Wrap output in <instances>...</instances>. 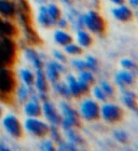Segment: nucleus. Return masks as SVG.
Here are the masks:
<instances>
[{
	"label": "nucleus",
	"instance_id": "nucleus-45",
	"mask_svg": "<svg viewBox=\"0 0 138 151\" xmlns=\"http://www.w3.org/2000/svg\"><path fill=\"white\" fill-rule=\"evenodd\" d=\"M36 1H38V2H40V3H43V2H45L47 0H36Z\"/></svg>",
	"mask_w": 138,
	"mask_h": 151
},
{
	"label": "nucleus",
	"instance_id": "nucleus-29",
	"mask_svg": "<svg viewBox=\"0 0 138 151\" xmlns=\"http://www.w3.org/2000/svg\"><path fill=\"white\" fill-rule=\"evenodd\" d=\"M50 133V136L51 138H52V140H54V142H60V129H58V127H57V125H55V124H52L51 126H49V132Z\"/></svg>",
	"mask_w": 138,
	"mask_h": 151
},
{
	"label": "nucleus",
	"instance_id": "nucleus-44",
	"mask_svg": "<svg viewBox=\"0 0 138 151\" xmlns=\"http://www.w3.org/2000/svg\"><path fill=\"white\" fill-rule=\"evenodd\" d=\"M112 3H116V4H123L124 3V0H110Z\"/></svg>",
	"mask_w": 138,
	"mask_h": 151
},
{
	"label": "nucleus",
	"instance_id": "nucleus-8",
	"mask_svg": "<svg viewBox=\"0 0 138 151\" xmlns=\"http://www.w3.org/2000/svg\"><path fill=\"white\" fill-rule=\"evenodd\" d=\"M42 110H43V113H44V116H45V118L50 121L51 124L60 125V122H62V118H60V113L56 111L55 107H54L51 103H49L47 101H44Z\"/></svg>",
	"mask_w": 138,
	"mask_h": 151
},
{
	"label": "nucleus",
	"instance_id": "nucleus-3",
	"mask_svg": "<svg viewBox=\"0 0 138 151\" xmlns=\"http://www.w3.org/2000/svg\"><path fill=\"white\" fill-rule=\"evenodd\" d=\"M122 109L114 104H106L99 108V116L109 123L116 122L122 118Z\"/></svg>",
	"mask_w": 138,
	"mask_h": 151
},
{
	"label": "nucleus",
	"instance_id": "nucleus-32",
	"mask_svg": "<svg viewBox=\"0 0 138 151\" xmlns=\"http://www.w3.org/2000/svg\"><path fill=\"white\" fill-rule=\"evenodd\" d=\"M113 136H114V138H116L118 142H122V144H125V142H127V140H129V135H127V133L122 131V129L114 131Z\"/></svg>",
	"mask_w": 138,
	"mask_h": 151
},
{
	"label": "nucleus",
	"instance_id": "nucleus-36",
	"mask_svg": "<svg viewBox=\"0 0 138 151\" xmlns=\"http://www.w3.org/2000/svg\"><path fill=\"white\" fill-rule=\"evenodd\" d=\"M72 66L75 67V69L78 70H85L88 69V64L85 60H72Z\"/></svg>",
	"mask_w": 138,
	"mask_h": 151
},
{
	"label": "nucleus",
	"instance_id": "nucleus-23",
	"mask_svg": "<svg viewBox=\"0 0 138 151\" xmlns=\"http://www.w3.org/2000/svg\"><path fill=\"white\" fill-rule=\"evenodd\" d=\"M54 88H55V91H56L60 96H63L64 98H70L71 97V94H70V91H69L67 83L55 82V83H54Z\"/></svg>",
	"mask_w": 138,
	"mask_h": 151
},
{
	"label": "nucleus",
	"instance_id": "nucleus-28",
	"mask_svg": "<svg viewBox=\"0 0 138 151\" xmlns=\"http://www.w3.org/2000/svg\"><path fill=\"white\" fill-rule=\"evenodd\" d=\"M81 80H83V81H85L88 84H93L95 82V77L94 75L91 73V71H88V69L85 70H82L81 73H80V78Z\"/></svg>",
	"mask_w": 138,
	"mask_h": 151
},
{
	"label": "nucleus",
	"instance_id": "nucleus-1",
	"mask_svg": "<svg viewBox=\"0 0 138 151\" xmlns=\"http://www.w3.org/2000/svg\"><path fill=\"white\" fill-rule=\"evenodd\" d=\"M81 19L84 27H86L88 30H91L94 34H101L105 29L104 19L95 11H90L86 14L81 15Z\"/></svg>",
	"mask_w": 138,
	"mask_h": 151
},
{
	"label": "nucleus",
	"instance_id": "nucleus-35",
	"mask_svg": "<svg viewBox=\"0 0 138 151\" xmlns=\"http://www.w3.org/2000/svg\"><path fill=\"white\" fill-rule=\"evenodd\" d=\"M12 64H13L12 60H10L9 57L4 54V52L0 49V69H1V68H4L6 65H12Z\"/></svg>",
	"mask_w": 138,
	"mask_h": 151
},
{
	"label": "nucleus",
	"instance_id": "nucleus-7",
	"mask_svg": "<svg viewBox=\"0 0 138 151\" xmlns=\"http://www.w3.org/2000/svg\"><path fill=\"white\" fill-rule=\"evenodd\" d=\"M66 68L60 62H50L47 65V73H45V77L50 80L52 83L58 81L60 79V75L62 73H65Z\"/></svg>",
	"mask_w": 138,
	"mask_h": 151
},
{
	"label": "nucleus",
	"instance_id": "nucleus-26",
	"mask_svg": "<svg viewBox=\"0 0 138 151\" xmlns=\"http://www.w3.org/2000/svg\"><path fill=\"white\" fill-rule=\"evenodd\" d=\"M60 124L63 125L64 129H68L78 126L80 124V121H79V118H66V116H64V119H62Z\"/></svg>",
	"mask_w": 138,
	"mask_h": 151
},
{
	"label": "nucleus",
	"instance_id": "nucleus-11",
	"mask_svg": "<svg viewBox=\"0 0 138 151\" xmlns=\"http://www.w3.org/2000/svg\"><path fill=\"white\" fill-rule=\"evenodd\" d=\"M24 111L28 116L30 118H37V116H41V112H42V108L39 105V101H34L32 99L30 101L26 103L25 107H24Z\"/></svg>",
	"mask_w": 138,
	"mask_h": 151
},
{
	"label": "nucleus",
	"instance_id": "nucleus-9",
	"mask_svg": "<svg viewBox=\"0 0 138 151\" xmlns=\"http://www.w3.org/2000/svg\"><path fill=\"white\" fill-rule=\"evenodd\" d=\"M136 73H133L132 70H122L120 71L116 77V81L119 86L124 88L127 85H132L135 82Z\"/></svg>",
	"mask_w": 138,
	"mask_h": 151
},
{
	"label": "nucleus",
	"instance_id": "nucleus-31",
	"mask_svg": "<svg viewBox=\"0 0 138 151\" xmlns=\"http://www.w3.org/2000/svg\"><path fill=\"white\" fill-rule=\"evenodd\" d=\"M58 150H78V146H75V144H72L71 142H63L60 139L58 142Z\"/></svg>",
	"mask_w": 138,
	"mask_h": 151
},
{
	"label": "nucleus",
	"instance_id": "nucleus-17",
	"mask_svg": "<svg viewBox=\"0 0 138 151\" xmlns=\"http://www.w3.org/2000/svg\"><path fill=\"white\" fill-rule=\"evenodd\" d=\"M67 85H68V88L69 91H70L71 96H73V97H80L81 92H80V88H79L78 80L72 75L67 76Z\"/></svg>",
	"mask_w": 138,
	"mask_h": 151
},
{
	"label": "nucleus",
	"instance_id": "nucleus-12",
	"mask_svg": "<svg viewBox=\"0 0 138 151\" xmlns=\"http://www.w3.org/2000/svg\"><path fill=\"white\" fill-rule=\"evenodd\" d=\"M16 6L9 0H0V14L6 17H11L15 14Z\"/></svg>",
	"mask_w": 138,
	"mask_h": 151
},
{
	"label": "nucleus",
	"instance_id": "nucleus-38",
	"mask_svg": "<svg viewBox=\"0 0 138 151\" xmlns=\"http://www.w3.org/2000/svg\"><path fill=\"white\" fill-rule=\"evenodd\" d=\"M121 65L127 70H135L136 69V64L131 60H121Z\"/></svg>",
	"mask_w": 138,
	"mask_h": 151
},
{
	"label": "nucleus",
	"instance_id": "nucleus-41",
	"mask_svg": "<svg viewBox=\"0 0 138 151\" xmlns=\"http://www.w3.org/2000/svg\"><path fill=\"white\" fill-rule=\"evenodd\" d=\"M53 55L58 62H60V63H65V62H66V56H65L63 53H60V51H57V50L53 51Z\"/></svg>",
	"mask_w": 138,
	"mask_h": 151
},
{
	"label": "nucleus",
	"instance_id": "nucleus-4",
	"mask_svg": "<svg viewBox=\"0 0 138 151\" xmlns=\"http://www.w3.org/2000/svg\"><path fill=\"white\" fill-rule=\"evenodd\" d=\"M80 113L83 119L88 121H93L99 118V106L96 101L92 99H85L81 104Z\"/></svg>",
	"mask_w": 138,
	"mask_h": 151
},
{
	"label": "nucleus",
	"instance_id": "nucleus-40",
	"mask_svg": "<svg viewBox=\"0 0 138 151\" xmlns=\"http://www.w3.org/2000/svg\"><path fill=\"white\" fill-rule=\"evenodd\" d=\"M78 85H79V88H80L81 94H83V93H88V90H90V84H88L86 82L81 80V79H79L78 80Z\"/></svg>",
	"mask_w": 138,
	"mask_h": 151
},
{
	"label": "nucleus",
	"instance_id": "nucleus-10",
	"mask_svg": "<svg viewBox=\"0 0 138 151\" xmlns=\"http://www.w3.org/2000/svg\"><path fill=\"white\" fill-rule=\"evenodd\" d=\"M112 14L116 19H119L121 22H127L132 19L133 16L132 10L129 9L127 6H124V4H120V6L113 9Z\"/></svg>",
	"mask_w": 138,
	"mask_h": 151
},
{
	"label": "nucleus",
	"instance_id": "nucleus-27",
	"mask_svg": "<svg viewBox=\"0 0 138 151\" xmlns=\"http://www.w3.org/2000/svg\"><path fill=\"white\" fill-rule=\"evenodd\" d=\"M60 108H62V112H63L64 116H66V118H79L78 112L75 109H72L66 103H60Z\"/></svg>",
	"mask_w": 138,
	"mask_h": 151
},
{
	"label": "nucleus",
	"instance_id": "nucleus-43",
	"mask_svg": "<svg viewBox=\"0 0 138 151\" xmlns=\"http://www.w3.org/2000/svg\"><path fill=\"white\" fill-rule=\"evenodd\" d=\"M9 149L10 148L8 147V146L4 145L2 142H0V151H8Z\"/></svg>",
	"mask_w": 138,
	"mask_h": 151
},
{
	"label": "nucleus",
	"instance_id": "nucleus-5",
	"mask_svg": "<svg viewBox=\"0 0 138 151\" xmlns=\"http://www.w3.org/2000/svg\"><path fill=\"white\" fill-rule=\"evenodd\" d=\"M25 129L32 135L38 137H43L49 132V125L43 121L36 119V118H29L25 121Z\"/></svg>",
	"mask_w": 138,
	"mask_h": 151
},
{
	"label": "nucleus",
	"instance_id": "nucleus-16",
	"mask_svg": "<svg viewBox=\"0 0 138 151\" xmlns=\"http://www.w3.org/2000/svg\"><path fill=\"white\" fill-rule=\"evenodd\" d=\"M136 94L134 92L131 91H124L123 92V101L126 105V107H129V109L136 111L137 110V101H136Z\"/></svg>",
	"mask_w": 138,
	"mask_h": 151
},
{
	"label": "nucleus",
	"instance_id": "nucleus-46",
	"mask_svg": "<svg viewBox=\"0 0 138 151\" xmlns=\"http://www.w3.org/2000/svg\"><path fill=\"white\" fill-rule=\"evenodd\" d=\"M1 116H2V108L0 106V118H1Z\"/></svg>",
	"mask_w": 138,
	"mask_h": 151
},
{
	"label": "nucleus",
	"instance_id": "nucleus-20",
	"mask_svg": "<svg viewBox=\"0 0 138 151\" xmlns=\"http://www.w3.org/2000/svg\"><path fill=\"white\" fill-rule=\"evenodd\" d=\"M54 40L55 42L60 45H66V44L70 43L72 41V37L67 32H63L62 29L60 30H56L55 34H54Z\"/></svg>",
	"mask_w": 138,
	"mask_h": 151
},
{
	"label": "nucleus",
	"instance_id": "nucleus-37",
	"mask_svg": "<svg viewBox=\"0 0 138 151\" xmlns=\"http://www.w3.org/2000/svg\"><path fill=\"white\" fill-rule=\"evenodd\" d=\"M85 62L88 64V69H91V70H93V71L97 70V60H95V57L88 56Z\"/></svg>",
	"mask_w": 138,
	"mask_h": 151
},
{
	"label": "nucleus",
	"instance_id": "nucleus-15",
	"mask_svg": "<svg viewBox=\"0 0 138 151\" xmlns=\"http://www.w3.org/2000/svg\"><path fill=\"white\" fill-rule=\"evenodd\" d=\"M36 86H37L39 92H47V77L45 73H43L42 68L36 69Z\"/></svg>",
	"mask_w": 138,
	"mask_h": 151
},
{
	"label": "nucleus",
	"instance_id": "nucleus-39",
	"mask_svg": "<svg viewBox=\"0 0 138 151\" xmlns=\"http://www.w3.org/2000/svg\"><path fill=\"white\" fill-rule=\"evenodd\" d=\"M40 149H41V150L52 151V150H55V149H56V148L54 147L53 142H52V140H43V142H41Z\"/></svg>",
	"mask_w": 138,
	"mask_h": 151
},
{
	"label": "nucleus",
	"instance_id": "nucleus-25",
	"mask_svg": "<svg viewBox=\"0 0 138 151\" xmlns=\"http://www.w3.org/2000/svg\"><path fill=\"white\" fill-rule=\"evenodd\" d=\"M21 77H22L23 82L27 86H32L34 83V75L28 69H23L21 71Z\"/></svg>",
	"mask_w": 138,
	"mask_h": 151
},
{
	"label": "nucleus",
	"instance_id": "nucleus-30",
	"mask_svg": "<svg viewBox=\"0 0 138 151\" xmlns=\"http://www.w3.org/2000/svg\"><path fill=\"white\" fill-rule=\"evenodd\" d=\"M65 52L71 55H78L82 53V49L77 44H72L71 42L65 45Z\"/></svg>",
	"mask_w": 138,
	"mask_h": 151
},
{
	"label": "nucleus",
	"instance_id": "nucleus-21",
	"mask_svg": "<svg viewBox=\"0 0 138 151\" xmlns=\"http://www.w3.org/2000/svg\"><path fill=\"white\" fill-rule=\"evenodd\" d=\"M34 93L32 86H27V85H21L17 90V97L21 103H25L28 98H30V95Z\"/></svg>",
	"mask_w": 138,
	"mask_h": 151
},
{
	"label": "nucleus",
	"instance_id": "nucleus-24",
	"mask_svg": "<svg viewBox=\"0 0 138 151\" xmlns=\"http://www.w3.org/2000/svg\"><path fill=\"white\" fill-rule=\"evenodd\" d=\"M47 14L49 16L51 17V19L54 22V24L57 22V19L60 17V8L56 6V4H54V3H51L49 4V6L47 8Z\"/></svg>",
	"mask_w": 138,
	"mask_h": 151
},
{
	"label": "nucleus",
	"instance_id": "nucleus-13",
	"mask_svg": "<svg viewBox=\"0 0 138 151\" xmlns=\"http://www.w3.org/2000/svg\"><path fill=\"white\" fill-rule=\"evenodd\" d=\"M25 56H26V58L32 64V66H34L36 69L43 68V63H42V60H41V57L39 56V54H38L34 49H26Z\"/></svg>",
	"mask_w": 138,
	"mask_h": 151
},
{
	"label": "nucleus",
	"instance_id": "nucleus-18",
	"mask_svg": "<svg viewBox=\"0 0 138 151\" xmlns=\"http://www.w3.org/2000/svg\"><path fill=\"white\" fill-rule=\"evenodd\" d=\"M38 21L40 23L41 26L43 27H51L54 25V22L51 19V17L47 14V8L44 6H42L39 10V15H38Z\"/></svg>",
	"mask_w": 138,
	"mask_h": 151
},
{
	"label": "nucleus",
	"instance_id": "nucleus-19",
	"mask_svg": "<svg viewBox=\"0 0 138 151\" xmlns=\"http://www.w3.org/2000/svg\"><path fill=\"white\" fill-rule=\"evenodd\" d=\"M65 132H66V137L68 139L69 142H71L72 144H75V146L78 145H84L85 142L84 139L82 138L81 135L78 134V133L75 132L73 129H65Z\"/></svg>",
	"mask_w": 138,
	"mask_h": 151
},
{
	"label": "nucleus",
	"instance_id": "nucleus-34",
	"mask_svg": "<svg viewBox=\"0 0 138 151\" xmlns=\"http://www.w3.org/2000/svg\"><path fill=\"white\" fill-rule=\"evenodd\" d=\"M93 95H94L95 98L98 99V101H107V95L104 93V91L99 86H95V88H93Z\"/></svg>",
	"mask_w": 138,
	"mask_h": 151
},
{
	"label": "nucleus",
	"instance_id": "nucleus-22",
	"mask_svg": "<svg viewBox=\"0 0 138 151\" xmlns=\"http://www.w3.org/2000/svg\"><path fill=\"white\" fill-rule=\"evenodd\" d=\"M77 39H78V42L79 44L81 45V47H90L93 42V39L90 35H88V32H84V30H78L77 32Z\"/></svg>",
	"mask_w": 138,
	"mask_h": 151
},
{
	"label": "nucleus",
	"instance_id": "nucleus-33",
	"mask_svg": "<svg viewBox=\"0 0 138 151\" xmlns=\"http://www.w3.org/2000/svg\"><path fill=\"white\" fill-rule=\"evenodd\" d=\"M99 88L104 91V93L107 95V96H112L113 95V88L112 85L108 83L107 81H101V84H99Z\"/></svg>",
	"mask_w": 138,
	"mask_h": 151
},
{
	"label": "nucleus",
	"instance_id": "nucleus-6",
	"mask_svg": "<svg viewBox=\"0 0 138 151\" xmlns=\"http://www.w3.org/2000/svg\"><path fill=\"white\" fill-rule=\"evenodd\" d=\"M3 127L6 129V131L9 133V135H11L12 137L19 138L23 135V129L22 125L19 123V119L13 114H9L6 116L2 121Z\"/></svg>",
	"mask_w": 138,
	"mask_h": 151
},
{
	"label": "nucleus",
	"instance_id": "nucleus-42",
	"mask_svg": "<svg viewBox=\"0 0 138 151\" xmlns=\"http://www.w3.org/2000/svg\"><path fill=\"white\" fill-rule=\"evenodd\" d=\"M57 25H58V27H60V29L63 28H67V26H68V23H67V21L65 19H57Z\"/></svg>",
	"mask_w": 138,
	"mask_h": 151
},
{
	"label": "nucleus",
	"instance_id": "nucleus-14",
	"mask_svg": "<svg viewBox=\"0 0 138 151\" xmlns=\"http://www.w3.org/2000/svg\"><path fill=\"white\" fill-rule=\"evenodd\" d=\"M15 34L16 28L12 23L0 19V37H12Z\"/></svg>",
	"mask_w": 138,
	"mask_h": 151
},
{
	"label": "nucleus",
	"instance_id": "nucleus-2",
	"mask_svg": "<svg viewBox=\"0 0 138 151\" xmlns=\"http://www.w3.org/2000/svg\"><path fill=\"white\" fill-rule=\"evenodd\" d=\"M15 77L11 70L1 68L0 69V93L10 94L15 88Z\"/></svg>",
	"mask_w": 138,
	"mask_h": 151
}]
</instances>
